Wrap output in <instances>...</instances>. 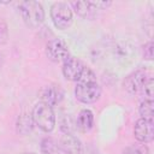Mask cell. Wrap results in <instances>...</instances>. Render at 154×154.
<instances>
[{
  "label": "cell",
  "mask_w": 154,
  "mask_h": 154,
  "mask_svg": "<svg viewBox=\"0 0 154 154\" xmlns=\"http://www.w3.org/2000/svg\"><path fill=\"white\" fill-rule=\"evenodd\" d=\"M149 78L150 76H148V73L144 70H136L124 78L123 87L129 94L135 95V94L142 93L144 84Z\"/></svg>",
  "instance_id": "5b68a950"
},
{
  "label": "cell",
  "mask_w": 154,
  "mask_h": 154,
  "mask_svg": "<svg viewBox=\"0 0 154 154\" xmlns=\"http://www.w3.org/2000/svg\"><path fill=\"white\" fill-rule=\"evenodd\" d=\"M40 149L42 154H54L55 150L58 149V144L52 137H45L41 141Z\"/></svg>",
  "instance_id": "2e32d148"
},
{
  "label": "cell",
  "mask_w": 154,
  "mask_h": 154,
  "mask_svg": "<svg viewBox=\"0 0 154 154\" xmlns=\"http://www.w3.org/2000/svg\"><path fill=\"white\" fill-rule=\"evenodd\" d=\"M153 42L149 41L143 46V58L146 60H152L153 59Z\"/></svg>",
  "instance_id": "44dd1931"
},
{
  "label": "cell",
  "mask_w": 154,
  "mask_h": 154,
  "mask_svg": "<svg viewBox=\"0 0 154 154\" xmlns=\"http://www.w3.org/2000/svg\"><path fill=\"white\" fill-rule=\"evenodd\" d=\"M69 5L72 6L73 10H75V12H76L78 16L83 17V18L90 17V16L96 11V10L90 5L89 1H72V2H70Z\"/></svg>",
  "instance_id": "5bb4252c"
},
{
  "label": "cell",
  "mask_w": 154,
  "mask_h": 154,
  "mask_svg": "<svg viewBox=\"0 0 154 154\" xmlns=\"http://www.w3.org/2000/svg\"><path fill=\"white\" fill-rule=\"evenodd\" d=\"M76 99L83 103L96 102L101 96V88L96 82L90 83H77L75 88Z\"/></svg>",
  "instance_id": "277c9868"
},
{
  "label": "cell",
  "mask_w": 154,
  "mask_h": 154,
  "mask_svg": "<svg viewBox=\"0 0 154 154\" xmlns=\"http://www.w3.org/2000/svg\"><path fill=\"white\" fill-rule=\"evenodd\" d=\"M23 154H36V153H23Z\"/></svg>",
  "instance_id": "603a6c76"
},
{
  "label": "cell",
  "mask_w": 154,
  "mask_h": 154,
  "mask_svg": "<svg viewBox=\"0 0 154 154\" xmlns=\"http://www.w3.org/2000/svg\"><path fill=\"white\" fill-rule=\"evenodd\" d=\"M60 129L64 134H71L76 129V120L70 114H65L60 120Z\"/></svg>",
  "instance_id": "e0dca14e"
},
{
  "label": "cell",
  "mask_w": 154,
  "mask_h": 154,
  "mask_svg": "<svg viewBox=\"0 0 154 154\" xmlns=\"http://www.w3.org/2000/svg\"><path fill=\"white\" fill-rule=\"evenodd\" d=\"M51 18L57 29H60V30L69 29L73 20L70 5L63 1L54 2L51 7Z\"/></svg>",
  "instance_id": "3957f363"
},
{
  "label": "cell",
  "mask_w": 154,
  "mask_h": 154,
  "mask_svg": "<svg viewBox=\"0 0 154 154\" xmlns=\"http://www.w3.org/2000/svg\"><path fill=\"white\" fill-rule=\"evenodd\" d=\"M22 19L29 28H37L45 20V10L38 1H23L19 5Z\"/></svg>",
  "instance_id": "7a4b0ae2"
},
{
  "label": "cell",
  "mask_w": 154,
  "mask_h": 154,
  "mask_svg": "<svg viewBox=\"0 0 154 154\" xmlns=\"http://www.w3.org/2000/svg\"><path fill=\"white\" fill-rule=\"evenodd\" d=\"M94 125V116L90 109H82L76 119V128H78L82 132H88L91 130Z\"/></svg>",
  "instance_id": "7c38bea8"
},
{
  "label": "cell",
  "mask_w": 154,
  "mask_h": 154,
  "mask_svg": "<svg viewBox=\"0 0 154 154\" xmlns=\"http://www.w3.org/2000/svg\"><path fill=\"white\" fill-rule=\"evenodd\" d=\"M153 100H143L140 103L138 112L141 118L147 119V120H153Z\"/></svg>",
  "instance_id": "9a60e30c"
},
{
  "label": "cell",
  "mask_w": 154,
  "mask_h": 154,
  "mask_svg": "<svg viewBox=\"0 0 154 154\" xmlns=\"http://www.w3.org/2000/svg\"><path fill=\"white\" fill-rule=\"evenodd\" d=\"M46 54L49 60L54 63H61L70 57V51L66 42L63 38L58 37L48 41L46 46Z\"/></svg>",
  "instance_id": "8992f818"
},
{
  "label": "cell",
  "mask_w": 154,
  "mask_h": 154,
  "mask_svg": "<svg viewBox=\"0 0 154 154\" xmlns=\"http://www.w3.org/2000/svg\"><path fill=\"white\" fill-rule=\"evenodd\" d=\"M31 118L34 125L38 126L45 132H51L55 126V116L53 108L42 101L37 102L32 107Z\"/></svg>",
  "instance_id": "6da1fadb"
},
{
  "label": "cell",
  "mask_w": 154,
  "mask_h": 154,
  "mask_svg": "<svg viewBox=\"0 0 154 154\" xmlns=\"http://www.w3.org/2000/svg\"><path fill=\"white\" fill-rule=\"evenodd\" d=\"M8 38V30L5 22H0V45H5Z\"/></svg>",
  "instance_id": "ffe728a7"
},
{
  "label": "cell",
  "mask_w": 154,
  "mask_h": 154,
  "mask_svg": "<svg viewBox=\"0 0 154 154\" xmlns=\"http://www.w3.org/2000/svg\"><path fill=\"white\" fill-rule=\"evenodd\" d=\"M123 154H149V149L144 143H135L126 147Z\"/></svg>",
  "instance_id": "ac0fdd59"
},
{
  "label": "cell",
  "mask_w": 154,
  "mask_h": 154,
  "mask_svg": "<svg viewBox=\"0 0 154 154\" xmlns=\"http://www.w3.org/2000/svg\"><path fill=\"white\" fill-rule=\"evenodd\" d=\"M142 94L144 95V99L146 100H153V78L152 77L144 84V88L142 90Z\"/></svg>",
  "instance_id": "d6986e66"
},
{
  "label": "cell",
  "mask_w": 154,
  "mask_h": 154,
  "mask_svg": "<svg viewBox=\"0 0 154 154\" xmlns=\"http://www.w3.org/2000/svg\"><path fill=\"white\" fill-rule=\"evenodd\" d=\"M41 101L49 105L51 107L57 106L64 97V90L61 89V87L59 84H48L46 87L42 88L41 93Z\"/></svg>",
  "instance_id": "9c48e42d"
},
{
  "label": "cell",
  "mask_w": 154,
  "mask_h": 154,
  "mask_svg": "<svg viewBox=\"0 0 154 154\" xmlns=\"http://www.w3.org/2000/svg\"><path fill=\"white\" fill-rule=\"evenodd\" d=\"M134 135L141 143H149L154 138V124L153 120L140 118L134 126Z\"/></svg>",
  "instance_id": "ba28073f"
},
{
  "label": "cell",
  "mask_w": 154,
  "mask_h": 154,
  "mask_svg": "<svg viewBox=\"0 0 154 154\" xmlns=\"http://www.w3.org/2000/svg\"><path fill=\"white\" fill-rule=\"evenodd\" d=\"M89 2L95 10H106L108 6L112 5L111 1H89Z\"/></svg>",
  "instance_id": "7402d4cb"
},
{
  "label": "cell",
  "mask_w": 154,
  "mask_h": 154,
  "mask_svg": "<svg viewBox=\"0 0 154 154\" xmlns=\"http://www.w3.org/2000/svg\"><path fill=\"white\" fill-rule=\"evenodd\" d=\"M32 128H34V122H32L31 114L22 113L20 116H18L17 122H16V131L19 135L22 136L28 135L29 132H31Z\"/></svg>",
  "instance_id": "4fadbf2b"
},
{
  "label": "cell",
  "mask_w": 154,
  "mask_h": 154,
  "mask_svg": "<svg viewBox=\"0 0 154 154\" xmlns=\"http://www.w3.org/2000/svg\"><path fill=\"white\" fill-rule=\"evenodd\" d=\"M58 148L64 154H81L83 149L79 138H77L72 134H64L59 140Z\"/></svg>",
  "instance_id": "30bf717a"
},
{
  "label": "cell",
  "mask_w": 154,
  "mask_h": 154,
  "mask_svg": "<svg viewBox=\"0 0 154 154\" xmlns=\"http://www.w3.org/2000/svg\"><path fill=\"white\" fill-rule=\"evenodd\" d=\"M134 53H135V47L126 41L117 42L112 48V54L118 61H126L132 59Z\"/></svg>",
  "instance_id": "8fae6325"
},
{
  "label": "cell",
  "mask_w": 154,
  "mask_h": 154,
  "mask_svg": "<svg viewBox=\"0 0 154 154\" xmlns=\"http://www.w3.org/2000/svg\"><path fill=\"white\" fill-rule=\"evenodd\" d=\"M85 69L87 66L83 64V61L75 57H69L65 61H63L61 67L64 77L69 81H75L77 83L81 81Z\"/></svg>",
  "instance_id": "52a82bcc"
}]
</instances>
